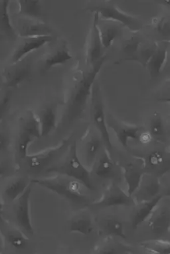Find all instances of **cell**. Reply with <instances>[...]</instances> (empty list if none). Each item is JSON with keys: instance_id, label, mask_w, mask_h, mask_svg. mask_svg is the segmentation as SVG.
<instances>
[{"instance_id": "obj_15", "label": "cell", "mask_w": 170, "mask_h": 254, "mask_svg": "<svg viewBox=\"0 0 170 254\" xmlns=\"http://www.w3.org/2000/svg\"><path fill=\"white\" fill-rule=\"evenodd\" d=\"M170 216L167 208H162L155 212L154 211L149 222V226L154 234L163 236L170 232Z\"/></svg>"}, {"instance_id": "obj_27", "label": "cell", "mask_w": 170, "mask_h": 254, "mask_svg": "<svg viewBox=\"0 0 170 254\" xmlns=\"http://www.w3.org/2000/svg\"><path fill=\"white\" fill-rule=\"evenodd\" d=\"M103 228L107 235L115 236L126 240L127 236L124 232V224L116 218H108L105 221Z\"/></svg>"}, {"instance_id": "obj_11", "label": "cell", "mask_w": 170, "mask_h": 254, "mask_svg": "<svg viewBox=\"0 0 170 254\" xmlns=\"http://www.w3.org/2000/svg\"><path fill=\"white\" fill-rule=\"evenodd\" d=\"M52 36L37 37V38H24L11 57V64H17L23 60L30 53L38 50L48 43L52 42Z\"/></svg>"}, {"instance_id": "obj_17", "label": "cell", "mask_w": 170, "mask_h": 254, "mask_svg": "<svg viewBox=\"0 0 170 254\" xmlns=\"http://www.w3.org/2000/svg\"><path fill=\"white\" fill-rule=\"evenodd\" d=\"M118 169L116 164L113 162L109 152L104 151L96 166V175L100 179H109L116 177Z\"/></svg>"}, {"instance_id": "obj_8", "label": "cell", "mask_w": 170, "mask_h": 254, "mask_svg": "<svg viewBox=\"0 0 170 254\" xmlns=\"http://www.w3.org/2000/svg\"><path fill=\"white\" fill-rule=\"evenodd\" d=\"M135 202L132 196H129L128 193L124 190L118 185L113 183L105 191L103 198L93 205L98 208H109V207L130 206L134 205Z\"/></svg>"}, {"instance_id": "obj_12", "label": "cell", "mask_w": 170, "mask_h": 254, "mask_svg": "<svg viewBox=\"0 0 170 254\" xmlns=\"http://www.w3.org/2000/svg\"><path fill=\"white\" fill-rule=\"evenodd\" d=\"M162 198V195L158 194L150 200L144 201L135 209L131 218V225L133 230L137 229L142 224L151 217Z\"/></svg>"}, {"instance_id": "obj_18", "label": "cell", "mask_w": 170, "mask_h": 254, "mask_svg": "<svg viewBox=\"0 0 170 254\" xmlns=\"http://www.w3.org/2000/svg\"><path fill=\"white\" fill-rule=\"evenodd\" d=\"M38 118L40 123L42 137H46L56 129L57 112L54 107H48L43 109Z\"/></svg>"}, {"instance_id": "obj_16", "label": "cell", "mask_w": 170, "mask_h": 254, "mask_svg": "<svg viewBox=\"0 0 170 254\" xmlns=\"http://www.w3.org/2000/svg\"><path fill=\"white\" fill-rule=\"evenodd\" d=\"M17 32L21 38H28L51 36L52 30L45 23L29 21L19 26Z\"/></svg>"}, {"instance_id": "obj_7", "label": "cell", "mask_w": 170, "mask_h": 254, "mask_svg": "<svg viewBox=\"0 0 170 254\" xmlns=\"http://www.w3.org/2000/svg\"><path fill=\"white\" fill-rule=\"evenodd\" d=\"M32 187L29 185L24 192L17 199L15 216L17 225L24 233L28 236H33L32 222L30 215V196Z\"/></svg>"}, {"instance_id": "obj_29", "label": "cell", "mask_w": 170, "mask_h": 254, "mask_svg": "<svg viewBox=\"0 0 170 254\" xmlns=\"http://www.w3.org/2000/svg\"><path fill=\"white\" fill-rule=\"evenodd\" d=\"M102 143L101 138L92 137L86 144L85 158L88 167H92L95 163L97 154L101 150Z\"/></svg>"}, {"instance_id": "obj_25", "label": "cell", "mask_w": 170, "mask_h": 254, "mask_svg": "<svg viewBox=\"0 0 170 254\" xmlns=\"http://www.w3.org/2000/svg\"><path fill=\"white\" fill-rule=\"evenodd\" d=\"M28 187V183L24 178H20L9 184L4 190L5 198L9 202L17 200Z\"/></svg>"}, {"instance_id": "obj_34", "label": "cell", "mask_w": 170, "mask_h": 254, "mask_svg": "<svg viewBox=\"0 0 170 254\" xmlns=\"http://www.w3.org/2000/svg\"><path fill=\"white\" fill-rule=\"evenodd\" d=\"M144 247L146 250H151L154 253L170 254V246L169 242L167 244L165 242L152 241L145 244Z\"/></svg>"}, {"instance_id": "obj_37", "label": "cell", "mask_w": 170, "mask_h": 254, "mask_svg": "<svg viewBox=\"0 0 170 254\" xmlns=\"http://www.w3.org/2000/svg\"><path fill=\"white\" fill-rule=\"evenodd\" d=\"M9 144V136L6 134L3 133V132H0V153L7 149Z\"/></svg>"}, {"instance_id": "obj_38", "label": "cell", "mask_w": 170, "mask_h": 254, "mask_svg": "<svg viewBox=\"0 0 170 254\" xmlns=\"http://www.w3.org/2000/svg\"><path fill=\"white\" fill-rule=\"evenodd\" d=\"M158 30L162 33V34H165V32H167V34L169 35V22L162 20V22L160 23L159 26H158Z\"/></svg>"}, {"instance_id": "obj_13", "label": "cell", "mask_w": 170, "mask_h": 254, "mask_svg": "<svg viewBox=\"0 0 170 254\" xmlns=\"http://www.w3.org/2000/svg\"><path fill=\"white\" fill-rule=\"evenodd\" d=\"M145 167L131 162L124 167V177L128 186V194L132 196L141 186L144 175Z\"/></svg>"}, {"instance_id": "obj_4", "label": "cell", "mask_w": 170, "mask_h": 254, "mask_svg": "<svg viewBox=\"0 0 170 254\" xmlns=\"http://www.w3.org/2000/svg\"><path fill=\"white\" fill-rule=\"evenodd\" d=\"M91 114L94 125L101 134L102 141L106 147L107 152L111 154L112 152L113 145L107 126L104 104L99 85L96 83H94L92 89Z\"/></svg>"}, {"instance_id": "obj_5", "label": "cell", "mask_w": 170, "mask_h": 254, "mask_svg": "<svg viewBox=\"0 0 170 254\" xmlns=\"http://www.w3.org/2000/svg\"><path fill=\"white\" fill-rule=\"evenodd\" d=\"M71 138L62 140L59 144L43 150L38 153L27 155L25 161L31 171L40 173L47 170L48 166L52 165L57 158L61 156L67 150Z\"/></svg>"}, {"instance_id": "obj_39", "label": "cell", "mask_w": 170, "mask_h": 254, "mask_svg": "<svg viewBox=\"0 0 170 254\" xmlns=\"http://www.w3.org/2000/svg\"><path fill=\"white\" fill-rule=\"evenodd\" d=\"M100 254H118V250L114 246H107L105 247L100 251Z\"/></svg>"}, {"instance_id": "obj_14", "label": "cell", "mask_w": 170, "mask_h": 254, "mask_svg": "<svg viewBox=\"0 0 170 254\" xmlns=\"http://www.w3.org/2000/svg\"><path fill=\"white\" fill-rule=\"evenodd\" d=\"M99 17L97 13L94 14L93 26L91 29V43L89 50V60L93 65L103 57V46L102 44L99 28Z\"/></svg>"}, {"instance_id": "obj_19", "label": "cell", "mask_w": 170, "mask_h": 254, "mask_svg": "<svg viewBox=\"0 0 170 254\" xmlns=\"http://www.w3.org/2000/svg\"><path fill=\"white\" fill-rule=\"evenodd\" d=\"M168 47L156 48L151 58L148 61L146 67H147L150 75L153 77H158L163 69L168 56Z\"/></svg>"}, {"instance_id": "obj_2", "label": "cell", "mask_w": 170, "mask_h": 254, "mask_svg": "<svg viewBox=\"0 0 170 254\" xmlns=\"http://www.w3.org/2000/svg\"><path fill=\"white\" fill-rule=\"evenodd\" d=\"M46 172L48 173H57L58 175H65L79 182L89 190H94L95 189L92 183L90 172L81 163L78 156L76 141L70 146L69 154L66 156L65 161L60 165L48 168Z\"/></svg>"}, {"instance_id": "obj_9", "label": "cell", "mask_w": 170, "mask_h": 254, "mask_svg": "<svg viewBox=\"0 0 170 254\" xmlns=\"http://www.w3.org/2000/svg\"><path fill=\"white\" fill-rule=\"evenodd\" d=\"M107 123L116 134L117 139L123 147H128L129 140L139 139L140 127L119 123L113 117H110L108 119V122L107 121Z\"/></svg>"}, {"instance_id": "obj_22", "label": "cell", "mask_w": 170, "mask_h": 254, "mask_svg": "<svg viewBox=\"0 0 170 254\" xmlns=\"http://www.w3.org/2000/svg\"><path fill=\"white\" fill-rule=\"evenodd\" d=\"M20 130L26 132L36 138L42 137L40 121L32 111H28L23 117Z\"/></svg>"}, {"instance_id": "obj_35", "label": "cell", "mask_w": 170, "mask_h": 254, "mask_svg": "<svg viewBox=\"0 0 170 254\" xmlns=\"http://www.w3.org/2000/svg\"><path fill=\"white\" fill-rule=\"evenodd\" d=\"M11 99H12V92L11 91H7L0 99V122L4 118L8 111Z\"/></svg>"}, {"instance_id": "obj_40", "label": "cell", "mask_w": 170, "mask_h": 254, "mask_svg": "<svg viewBox=\"0 0 170 254\" xmlns=\"http://www.w3.org/2000/svg\"><path fill=\"white\" fill-rule=\"evenodd\" d=\"M9 171V168L7 165L0 164V178L4 177Z\"/></svg>"}, {"instance_id": "obj_36", "label": "cell", "mask_w": 170, "mask_h": 254, "mask_svg": "<svg viewBox=\"0 0 170 254\" xmlns=\"http://www.w3.org/2000/svg\"><path fill=\"white\" fill-rule=\"evenodd\" d=\"M140 44V40L138 38H132L130 40L127 41L126 44H124L123 51L126 54H132L137 52L138 47Z\"/></svg>"}, {"instance_id": "obj_33", "label": "cell", "mask_w": 170, "mask_h": 254, "mask_svg": "<svg viewBox=\"0 0 170 254\" xmlns=\"http://www.w3.org/2000/svg\"><path fill=\"white\" fill-rule=\"evenodd\" d=\"M160 189V183H158L157 180L154 181L152 180L149 183L146 184L142 189V196H144L146 200H150L158 195Z\"/></svg>"}, {"instance_id": "obj_43", "label": "cell", "mask_w": 170, "mask_h": 254, "mask_svg": "<svg viewBox=\"0 0 170 254\" xmlns=\"http://www.w3.org/2000/svg\"><path fill=\"white\" fill-rule=\"evenodd\" d=\"M1 40H2V37L0 36V42H1Z\"/></svg>"}, {"instance_id": "obj_30", "label": "cell", "mask_w": 170, "mask_h": 254, "mask_svg": "<svg viewBox=\"0 0 170 254\" xmlns=\"http://www.w3.org/2000/svg\"><path fill=\"white\" fill-rule=\"evenodd\" d=\"M6 239L9 245L17 250H25L29 244L28 239L18 230L9 232Z\"/></svg>"}, {"instance_id": "obj_3", "label": "cell", "mask_w": 170, "mask_h": 254, "mask_svg": "<svg viewBox=\"0 0 170 254\" xmlns=\"http://www.w3.org/2000/svg\"><path fill=\"white\" fill-rule=\"evenodd\" d=\"M31 183L44 188L74 204L83 205L89 202L79 191L80 183L77 181L65 182L58 178L31 180Z\"/></svg>"}, {"instance_id": "obj_44", "label": "cell", "mask_w": 170, "mask_h": 254, "mask_svg": "<svg viewBox=\"0 0 170 254\" xmlns=\"http://www.w3.org/2000/svg\"><path fill=\"white\" fill-rule=\"evenodd\" d=\"M1 79H0V89H1Z\"/></svg>"}, {"instance_id": "obj_28", "label": "cell", "mask_w": 170, "mask_h": 254, "mask_svg": "<svg viewBox=\"0 0 170 254\" xmlns=\"http://www.w3.org/2000/svg\"><path fill=\"white\" fill-rule=\"evenodd\" d=\"M99 31L103 48L106 49L112 46L113 42L120 33L118 27L112 25H105V27H102L101 29L99 28Z\"/></svg>"}, {"instance_id": "obj_6", "label": "cell", "mask_w": 170, "mask_h": 254, "mask_svg": "<svg viewBox=\"0 0 170 254\" xmlns=\"http://www.w3.org/2000/svg\"><path fill=\"white\" fill-rule=\"evenodd\" d=\"M87 9L91 12L97 13L103 20L116 21L128 27L130 31H138L142 29V23L139 19L127 14L116 5L106 2L104 4L88 7Z\"/></svg>"}, {"instance_id": "obj_32", "label": "cell", "mask_w": 170, "mask_h": 254, "mask_svg": "<svg viewBox=\"0 0 170 254\" xmlns=\"http://www.w3.org/2000/svg\"><path fill=\"white\" fill-rule=\"evenodd\" d=\"M150 134L154 137L159 138L165 134V127L161 115L156 113L150 123Z\"/></svg>"}, {"instance_id": "obj_23", "label": "cell", "mask_w": 170, "mask_h": 254, "mask_svg": "<svg viewBox=\"0 0 170 254\" xmlns=\"http://www.w3.org/2000/svg\"><path fill=\"white\" fill-rule=\"evenodd\" d=\"M72 59L69 50L66 48L59 49L52 53L44 61V70L48 71L57 65H62Z\"/></svg>"}, {"instance_id": "obj_31", "label": "cell", "mask_w": 170, "mask_h": 254, "mask_svg": "<svg viewBox=\"0 0 170 254\" xmlns=\"http://www.w3.org/2000/svg\"><path fill=\"white\" fill-rule=\"evenodd\" d=\"M36 138L27 133L26 132L20 130L18 140H17V149L19 157L25 159L28 155V148L30 144L34 141Z\"/></svg>"}, {"instance_id": "obj_26", "label": "cell", "mask_w": 170, "mask_h": 254, "mask_svg": "<svg viewBox=\"0 0 170 254\" xmlns=\"http://www.w3.org/2000/svg\"><path fill=\"white\" fill-rule=\"evenodd\" d=\"M93 222L89 217L81 216L73 219L69 226L70 232L88 236L93 231Z\"/></svg>"}, {"instance_id": "obj_1", "label": "cell", "mask_w": 170, "mask_h": 254, "mask_svg": "<svg viewBox=\"0 0 170 254\" xmlns=\"http://www.w3.org/2000/svg\"><path fill=\"white\" fill-rule=\"evenodd\" d=\"M106 58V56H103L101 60L92 65L91 69L84 74L75 85L66 106L65 115L68 122L73 123L83 114L88 101L91 99L96 77L101 71Z\"/></svg>"}, {"instance_id": "obj_10", "label": "cell", "mask_w": 170, "mask_h": 254, "mask_svg": "<svg viewBox=\"0 0 170 254\" xmlns=\"http://www.w3.org/2000/svg\"><path fill=\"white\" fill-rule=\"evenodd\" d=\"M31 75V67L28 64L18 62L11 64L10 67L5 69L3 79L7 87L16 88Z\"/></svg>"}, {"instance_id": "obj_21", "label": "cell", "mask_w": 170, "mask_h": 254, "mask_svg": "<svg viewBox=\"0 0 170 254\" xmlns=\"http://www.w3.org/2000/svg\"><path fill=\"white\" fill-rule=\"evenodd\" d=\"M166 162L163 153L160 151H153L148 154L146 158L144 167L146 169L151 170L160 175V173H165L169 171L170 165H166Z\"/></svg>"}, {"instance_id": "obj_41", "label": "cell", "mask_w": 170, "mask_h": 254, "mask_svg": "<svg viewBox=\"0 0 170 254\" xmlns=\"http://www.w3.org/2000/svg\"><path fill=\"white\" fill-rule=\"evenodd\" d=\"M3 204L1 202V198H0V222H3Z\"/></svg>"}, {"instance_id": "obj_24", "label": "cell", "mask_w": 170, "mask_h": 254, "mask_svg": "<svg viewBox=\"0 0 170 254\" xmlns=\"http://www.w3.org/2000/svg\"><path fill=\"white\" fill-rule=\"evenodd\" d=\"M17 3L19 14L33 18H38L43 15L42 5L39 0H19Z\"/></svg>"}, {"instance_id": "obj_42", "label": "cell", "mask_w": 170, "mask_h": 254, "mask_svg": "<svg viewBox=\"0 0 170 254\" xmlns=\"http://www.w3.org/2000/svg\"><path fill=\"white\" fill-rule=\"evenodd\" d=\"M4 248V244H3V240L1 236L0 235V254L2 253V251Z\"/></svg>"}, {"instance_id": "obj_20", "label": "cell", "mask_w": 170, "mask_h": 254, "mask_svg": "<svg viewBox=\"0 0 170 254\" xmlns=\"http://www.w3.org/2000/svg\"><path fill=\"white\" fill-rule=\"evenodd\" d=\"M9 3L10 1L9 0H0V31L9 38H14L16 31L11 24L9 17Z\"/></svg>"}]
</instances>
